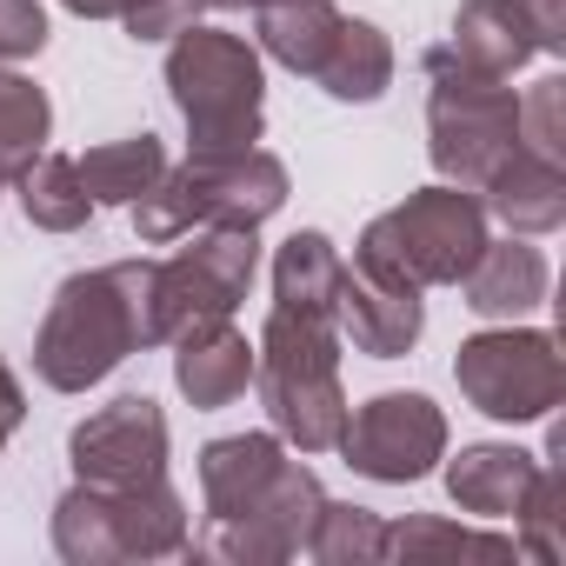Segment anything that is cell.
Listing matches in <instances>:
<instances>
[{
	"mask_svg": "<svg viewBox=\"0 0 566 566\" xmlns=\"http://www.w3.org/2000/svg\"><path fill=\"white\" fill-rule=\"evenodd\" d=\"M453 380L467 394V407H480L486 420H506V427H526V420H546L566 394V360H559V340L546 327H493V334H473L460 340L453 354Z\"/></svg>",
	"mask_w": 566,
	"mask_h": 566,
	"instance_id": "cell-10",
	"label": "cell"
},
{
	"mask_svg": "<svg viewBox=\"0 0 566 566\" xmlns=\"http://www.w3.org/2000/svg\"><path fill=\"white\" fill-rule=\"evenodd\" d=\"M147 280H154V260H114L61 280V294L34 334V374L54 394H87L114 367H127L140 347H154Z\"/></svg>",
	"mask_w": 566,
	"mask_h": 566,
	"instance_id": "cell-2",
	"label": "cell"
},
{
	"mask_svg": "<svg viewBox=\"0 0 566 566\" xmlns=\"http://www.w3.org/2000/svg\"><path fill=\"white\" fill-rule=\"evenodd\" d=\"M334 101H347V107H367V101H380L387 87H394V41L374 28V21H340V41H334V54L321 61V74H314Z\"/></svg>",
	"mask_w": 566,
	"mask_h": 566,
	"instance_id": "cell-21",
	"label": "cell"
},
{
	"mask_svg": "<svg viewBox=\"0 0 566 566\" xmlns=\"http://www.w3.org/2000/svg\"><path fill=\"white\" fill-rule=\"evenodd\" d=\"M480 207L493 220H506V233L533 240V233H553L566 220V167L533 154V147H513L500 160V174L480 187Z\"/></svg>",
	"mask_w": 566,
	"mask_h": 566,
	"instance_id": "cell-17",
	"label": "cell"
},
{
	"mask_svg": "<svg viewBox=\"0 0 566 566\" xmlns=\"http://www.w3.org/2000/svg\"><path fill=\"white\" fill-rule=\"evenodd\" d=\"M48 48V14L41 0H0V67L34 61Z\"/></svg>",
	"mask_w": 566,
	"mask_h": 566,
	"instance_id": "cell-28",
	"label": "cell"
},
{
	"mask_svg": "<svg viewBox=\"0 0 566 566\" xmlns=\"http://www.w3.org/2000/svg\"><path fill=\"white\" fill-rule=\"evenodd\" d=\"M334 327L354 340V354L400 360V354H413V340L427 327V307H420V287H394V280H374L360 266H340Z\"/></svg>",
	"mask_w": 566,
	"mask_h": 566,
	"instance_id": "cell-13",
	"label": "cell"
},
{
	"mask_svg": "<svg viewBox=\"0 0 566 566\" xmlns=\"http://www.w3.org/2000/svg\"><path fill=\"white\" fill-rule=\"evenodd\" d=\"M253 21H260V54L266 61H280V67L301 74V81H314L321 61L334 54L347 14L334 8V0H273V8H260Z\"/></svg>",
	"mask_w": 566,
	"mask_h": 566,
	"instance_id": "cell-19",
	"label": "cell"
},
{
	"mask_svg": "<svg viewBox=\"0 0 566 566\" xmlns=\"http://www.w3.org/2000/svg\"><path fill=\"white\" fill-rule=\"evenodd\" d=\"M61 8L81 14V21H120V28H127V21H140V14L154 8V0H61Z\"/></svg>",
	"mask_w": 566,
	"mask_h": 566,
	"instance_id": "cell-31",
	"label": "cell"
},
{
	"mask_svg": "<svg viewBox=\"0 0 566 566\" xmlns=\"http://www.w3.org/2000/svg\"><path fill=\"white\" fill-rule=\"evenodd\" d=\"M187 247L174 260H154L147 280V307H154V347H167L174 334L200 327V321H227L253 273H260V240L253 227H193L180 233Z\"/></svg>",
	"mask_w": 566,
	"mask_h": 566,
	"instance_id": "cell-9",
	"label": "cell"
},
{
	"mask_svg": "<svg viewBox=\"0 0 566 566\" xmlns=\"http://www.w3.org/2000/svg\"><path fill=\"white\" fill-rule=\"evenodd\" d=\"M167 413L147 394H120L114 407L87 413L67 433V460L81 480L94 486H140V480H167Z\"/></svg>",
	"mask_w": 566,
	"mask_h": 566,
	"instance_id": "cell-12",
	"label": "cell"
},
{
	"mask_svg": "<svg viewBox=\"0 0 566 566\" xmlns=\"http://www.w3.org/2000/svg\"><path fill=\"white\" fill-rule=\"evenodd\" d=\"M48 134H54V107H48V94H41L28 74L0 67V180H21L28 160L48 147Z\"/></svg>",
	"mask_w": 566,
	"mask_h": 566,
	"instance_id": "cell-24",
	"label": "cell"
},
{
	"mask_svg": "<svg viewBox=\"0 0 566 566\" xmlns=\"http://www.w3.org/2000/svg\"><path fill=\"white\" fill-rule=\"evenodd\" d=\"M253 387H260V407L280 440L301 453H327L347 427L340 327L273 307L260 327V347H253Z\"/></svg>",
	"mask_w": 566,
	"mask_h": 566,
	"instance_id": "cell-3",
	"label": "cell"
},
{
	"mask_svg": "<svg viewBox=\"0 0 566 566\" xmlns=\"http://www.w3.org/2000/svg\"><path fill=\"white\" fill-rule=\"evenodd\" d=\"M546 280H553L546 253L513 233V240H486L480 247V260L467 266L460 287H467V307L480 321H526V314L546 307Z\"/></svg>",
	"mask_w": 566,
	"mask_h": 566,
	"instance_id": "cell-16",
	"label": "cell"
},
{
	"mask_svg": "<svg viewBox=\"0 0 566 566\" xmlns=\"http://www.w3.org/2000/svg\"><path fill=\"white\" fill-rule=\"evenodd\" d=\"M420 553H486V559H506L520 546L506 533H480V526H453V520H400V526H387L380 559H420Z\"/></svg>",
	"mask_w": 566,
	"mask_h": 566,
	"instance_id": "cell-26",
	"label": "cell"
},
{
	"mask_svg": "<svg viewBox=\"0 0 566 566\" xmlns=\"http://www.w3.org/2000/svg\"><path fill=\"white\" fill-rule=\"evenodd\" d=\"M533 34H539V54H566V0H520Z\"/></svg>",
	"mask_w": 566,
	"mask_h": 566,
	"instance_id": "cell-29",
	"label": "cell"
},
{
	"mask_svg": "<svg viewBox=\"0 0 566 566\" xmlns=\"http://www.w3.org/2000/svg\"><path fill=\"white\" fill-rule=\"evenodd\" d=\"M486 207L480 193L440 180V187H420L407 193L400 207L374 213L360 227V247H354V266L374 273V280H394V287H460L467 266L480 260L486 247Z\"/></svg>",
	"mask_w": 566,
	"mask_h": 566,
	"instance_id": "cell-4",
	"label": "cell"
},
{
	"mask_svg": "<svg viewBox=\"0 0 566 566\" xmlns=\"http://www.w3.org/2000/svg\"><path fill=\"white\" fill-rule=\"evenodd\" d=\"M21 420H28V394H21V380H14V367L0 360V453H8V440L21 433Z\"/></svg>",
	"mask_w": 566,
	"mask_h": 566,
	"instance_id": "cell-30",
	"label": "cell"
},
{
	"mask_svg": "<svg viewBox=\"0 0 566 566\" xmlns=\"http://www.w3.org/2000/svg\"><path fill=\"white\" fill-rule=\"evenodd\" d=\"M200 553L227 566H280L307 553V533L321 520V480L314 467L287 460L280 433H227L200 447Z\"/></svg>",
	"mask_w": 566,
	"mask_h": 566,
	"instance_id": "cell-1",
	"label": "cell"
},
{
	"mask_svg": "<svg viewBox=\"0 0 566 566\" xmlns=\"http://www.w3.org/2000/svg\"><path fill=\"white\" fill-rule=\"evenodd\" d=\"M559 107H566V81H559V74L533 81V87L520 94V147H533V154H546V160L566 167V127H559Z\"/></svg>",
	"mask_w": 566,
	"mask_h": 566,
	"instance_id": "cell-27",
	"label": "cell"
},
{
	"mask_svg": "<svg viewBox=\"0 0 566 566\" xmlns=\"http://www.w3.org/2000/svg\"><path fill=\"white\" fill-rule=\"evenodd\" d=\"M280 207H287V167L266 147H247V154H187L127 213L147 247H167L193 227H260Z\"/></svg>",
	"mask_w": 566,
	"mask_h": 566,
	"instance_id": "cell-6",
	"label": "cell"
},
{
	"mask_svg": "<svg viewBox=\"0 0 566 566\" xmlns=\"http://www.w3.org/2000/svg\"><path fill=\"white\" fill-rule=\"evenodd\" d=\"M193 546L187 500L167 480L94 486L74 480L54 500V553L67 566H120V559H174Z\"/></svg>",
	"mask_w": 566,
	"mask_h": 566,
	"instance_id": "cell-7",
	"label": "cell"
},
{
	"mask_svg": "<svg viewBox=\"0 0 566 566\" xmlns=\"http://www.w3.org/2000/svg\"><path fill=\"white\" fill-rule=\"evenodd\" d=\"M200 8H213V14H260V8H273V0H200Z\"/></svg>",
	"mask_w": 566,
	"mask_h": 566,
	"instance_id": "cell-32",
	"label": "cell"
},
{
	"mask_svg": "<svg viewBox=\"0 0 566 566\" xmlns=\"http://www.w3.org/2000/svg\"><path fill=\"white\" fill-rule=\"evenodd\" d=\"M427 154L433 174L480 193L500 160L520 147V94L467 61H453L447 48H427Z\"/></svg>",
	"mask_w": 566,
	"mask_h": 566,
	"instance_id": "cell-8",
	"label": "cell"
},
{
	"mask_svg": "<svg viewBox=\"0 0 566 566\" xmlns=\"http://www.w3.org/2000/svg\"><path fill=\"white\" fill-rule=\"evenodd\" d=\"M14 187H21L28 220L48 227V233H81V227L94 220V200H87V187H81V174H74V154H48V147H41Z\"/></svg>",
	"mask_w": 566,
	"mask_h": 566,
	"instance_id": "cell-23",
	"label": "cell"
},
{
	"mask_svg": "<svg viewBox=\"0 0 566 566\" xmlns=\"http://www.w3.org/2000/svg\"><path fill=\"white\" fill-rule=\"evenodd\" d=\"M167 94L187 120V154H247L266 127L260 54L227 28L187 21L167 41Z\"/></svg>",
	"mask_w": 566,
	"mask_h": 566,
	"instance_id": "cell-5",
	"label": "cell"
},
{
	"mask_svg": "<svg viewBox=\"0 0 566 566\" xmlns=\"http://www.w3.org/2000/svg\"><path fill=\"white\" fill-rule=\"evenodd\" d=\"M167 347H174V387L200 413L233 407L247 394V380H253V347H247V334L233 321H200V327L174 334Z\"/></svg>",
	"mask_w": 566,
	"mask_h": 566,
	"instance_id": "cell-14",
	"label": "cell"
},
{
	"mask_svg": "<svg viewBox=\"0 0 566 566\" xmlns=\"http://www.w3.org/2000/svg\"><path fill=\"white\" fill-rule=\"evenodd\" d=\"M340 247L307 227L294 240H280L273 253V307H287V314H307V321H334V294H340Z\"/></svg>",
	"mask_w": 566,
	"mask_h": 566,
	"instance_id": "cell-20",
	"label": "cell"
},
{
	"mask_svg": "<svg viewBox=\"0 0 566 566\" xmlns=\"http://www.w3.org/2000/svg\"><path fill=\"white\" fill-rule=\"evenodd\" d=\"M447 54L467 61V67H480V74H493V81H513L539 54V34H533L520 0H460Z\"/></svg>",
	"mask_w": 566,
	"mask_h": 566,
	"instance_id": "cell-18",
	"label": "cell"
},
{
	"mask_svg": "<svg viewBox=\"0 0 566 566\" xmlns=\"http://www.w3.org/2000/svg\"><path fill=\"white\" fill-rule=\"evenodd\" d=\"M387 546V520L354 500H321V520L307 533V559L321 566H374Z\"/></svg>",
	"mask_w": 566,
	"mask_h": 566,
	"instance_id": "cell-25",
	"label": "cell"
},
{
	"mask_svg": "<svg viewBox=\"0 0 566 566\" xmlns=\"http://www.w3.org/2000/svg\"><path fill=\"white\" fill-rule=\"evenodd\" d=\"M546 460L520 453V447H500V440H480V447H460L447 460V493L460 513H480V520H520V506L533 500Z\"/></svg>",
	"mask_w": 566,
	"mask_h": 566,
	"instance_id": "cell-15",
	"label": "cell"
},
{
	"mask_svg": "<svg viewBox=\"0 0 566 566\" xmlns=\"http://www.w3.org/2000/svg\"><path fill=\"white\" fill-rule=\"evenodd\" d=\"M354 473L380 486H413L447 460V413L427 394H374L367 407H347V427L334 440Z\"/></svg>",
	"mask_w": 566,
	"mask_h": 566,
	"instance_id": "cell-11",
	"label": "cell"
},
{
	"mask_svg": "<svg viewBox=\"0 0 566 566\" xmlns=\"http://www.w3.org/2000/svg\"><path fill=\"white\" fill-rule=\"evenodd\" d=\"M81 187L94 207H134L160 174H167V147L154 134H127V140H107V147H87L74 160Z\"/></svg>",
	"mask_w": 566,
	"mask_h": 566,
	"instance_id": "cell-22",
	"label": "cell"
}]
</instances>
